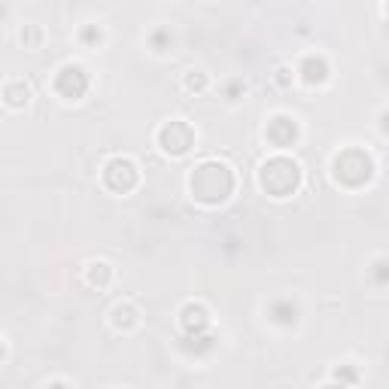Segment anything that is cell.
<instances>
[{
  "label": "cell",
  "instance_id": "5",
  "mask_svg": "<svg viewBox=\"0 0 389 389\" xmlns=\"http://www.w3.org/2000/svg\"><path fill=\"white\" fill-rule=\"evenodd\" d=\"M137 182H140V170H137V165L131 158L119 156V158H110L104 165V186L112 189L116 194L134 192Z\"/></svg>",
  "mask_w": 389,
  "mask_h": 389
},
{
  "label": "cell",
  "instance_id": "21",
  "mask_svg": "<svg viewBox=\"0 0 389 389\" xmlns=\"http://www.w3.org/2000/svg\"><path fill=\"white\" fill-rule=\"evenodd\" d=\"M292 79H295V70H289V67H280V70H277V83H280V86H289Z\"/></svg>",
  "mask_w": 389,
  "mask_h": 389
},
{
  "label": "cell",
  "instance_id": "24",
  "mask_svg": "<svg viewBox=\"0 0 389 389\" xmlns=\"http://www.w3.org/2000/svg\"><path fill=\"white\" fill-rule=\"evenodd\" d=\"M4 353H6V347H4V337H0V359H4Z\"/></svg>",
  "mask_w": 389,
  "mask_h": 389
},
{
  "label": "cell",
  "instance_id": "16",
  "mask_svg": "<svg viewBox=\"0 0 389 389\" xmlns=\"http://www.w3.org/2000/svg\"><path fill=\"white\" fill-rule=\"evenodd\" d=\"M182 88H186V91H204V88H207V74H201V70H189V74L182 76Z\"/></svg>",
  "mask_w": 389,
  "mask_h": 389
},
{
  "label": "cell",
  "instance_id": "6",
  "mask_svg": "<svg viewBox=\"0 0 389 389\" xmlns=\"http://www.w3.org/2000/svg\"><path fill=\"white\" fill-rule=\"evenodd\" d=\"M88 86H91V79L86 74V67H79V64H64L55 74V91L67 100H79L88 91Z\"/></svg>",
  "mask_w": 389,
  "mask_h": 389
},
{
  "label": "cell",
  "instance_id": "20",
  "mask_svg": "<svg viewBox=\"0 0 389 389\" xmlns=\"http://www.w3.org/2000/svg\"><path fill=\"white\" fill-rule=\"evenodd\" d=\"M335 377H337V381H341V383L347 386L350 381H356V371H353V368H337V371H335Z\"/></svg>",
  "mask_w": 389,
  "mask_h": 389
},
{
  "label": "cell",
  "instance_id": "3",
  "mask_svg": "<svg viewBox=\"0 0 389 389\" xmlns=\"http://www.w3.org/2000/svg\"><path fill=\"white\" fill-rule=\"evenodd\" d=\"M371 173H374V161L368 158V152L356 149V146L341 149V152L335 156V161H332V177H335V182H341V186H347V189L365 186V182L371 180Z\"/></svg>",
  "mask_w": 389,
  "mask_h": 389
},
{
  "label": "cell",
  "instance_id": "22",
  "mask_svg": "<svg viewBox=\"0 0 389 389\" xmlns=\"http://www.w3.org/2000/svg\"><path fill=\"white\" fill-rule=\"evenodd\" d=\"M46 389H70V386H67V383H64V381H55V383H49V386H46Z\"/></svg>",
  "mask_w": 389,
  "mask_h": 389
},
{
  "label": "cell",
  "instance_id": "7",
  "mask_svg": "<svg viewBox=\"0 0 389 389\" xmlns=\"http://www.w3.org/2000/svg\"><path fill=\"white\" fill-rule=\"evenodd\" d=\"M265 137H268L271 146L277 149H289L295 140H298V122H295L292 116H274L268 122V128H265Z\"/></svg>",
  "mask_w": 389,
  "mask_h": 389
},
{
  "label": "cell",
  "instance_id": "12",
  "mask_svg": "<svg viewBox=\"0 0 389 389\" xmlns=\"http://www.w3.org/2000/svg\"><path fill=\"white\" fill-rule=\"evenodd\" d=\"M213 347H216V337H213L210 332H204V335H186L180 341V350L182 353H189V356H194V359H201V356H207V353H213Z\"/></svg>",
  "mask_w": 389,
  "mask_h": 389
},
{
  "label": "cell",
  "instance_id": "11",
  "mask_svg": "<svg viewBox=\"0 0 389 389\" xmlns=\"http://www.w3.org/2000/svg\"><path fill=\"white\" fill-rule=\"evenodd\" d=\"M298 316H301L298 304L289 301V298H277V301H271V307H268V320L274 325H283V329H292V325L298 323Z\"/></svg>",
  "mask_w": 389,
  "mask_h": 389
},
{
  "label": "cell",
  "instance_id": "13",
  "mask_svg": "<svg viewBox=\"0 0 389 389\" xmlns=\"http://www.w3.org/2000/svg\"><path fill=\"white\" fill-rule=\"evenodd\" d=\"M116 277V271H112L110 262H88L86 265V283L88 286H98V289H107Z\"/></svg>",
  "mask_w": 389,
  "mask_h": 389
},
{
  "label": "cell",
  "instance_id": "19",
  "mask_svg": "<svg viewBox=\"0 0 389 389\" xmlns=\"http://www.w3.org/2000/svg\"><path fill=\"white\" fill-rule=\"evenodd\" d=\"M243 91H247V86H243V83H228V88H225V98H228V100H238Z\"/></svg>",
  "mask_w": 389,
  "mask_h": 389
},
{
  "label": "cell",
  "instance_id": "1",
  "mask_svg": "<svg viewBox=\"0 0 389 389\" xmlns=\"http://www.w3.org/2000/svg\"><path fill=\"white\" fill-rule=\"evenodd\" d=\"M234 186H238V180H234V170L225 161H201L189 177L192 198L201 204H210V207L228 201L234 194Z\"/></svg>",
  "mask_w": 389,
  "mask_h": 389
},
{
  "label": "cell",
  "instance_id": "2",
  "mask_svg": "<svg viewBox=\"0 0 389 389\" xmlns=\"http://www.w3.org/2000/svg\"><path fill=\"white\" fill-rule=\"evenodd\" d=\"M259 186L271 194V198H289L301 189V168L286 156H274L262 165L259 170Z\"/></svg>",
  "mask_w": 389,
  "mask_h": 389
},
{
  "label": "cell",
  "instance_id": "8",
  "mask_svg": "<svg viewBox=\"0 0 389 389\" xmlns=\"http://www.w3.org/2000/svg\"><path fill=\"white\" fill-rule=\"evenodd\" d=\"M180 325H182V332H186L189 337L192 335H204L210 329V310L204 307L201 301H189V304H182V310H180Z\"/></svg>",
  "mask_w": 389,
  "mask_h": 389
},
{
  "label": "cell",
  "instance_id": "9",
  "mask_svg": "<svg viewBox=\"0 0 389 389\" xmlns=\"http://www.w3.org/2000/svg\"><path fill=\"white\" fill-rule=\"evenodd\" d=\"M110 323H112V329H119V332L137 329V325H140V307L134 301H119L110 310Z\"/></svg>",
  "mask_w": 389,
  "mask_h": 389
},
{
  "label": "cell",
  "instance_id": "10",
  "mask_svg": "<svg viewBox=\"0 0 389 389\" xmlns=\"http://www.w3.org/2000/svg\"><path fill=\"white\" fill-rule=\"evenodd\" d=\"M298 76L307 86H323L325 79H329V61L323 55H307L298 64Z\"/></svg>",
  "mask_w": 389,
  "mask_h": 389
},
{
  "label": "cell",
  "instance_id": "4",
  "mask_svg": "<svg viewBox=\"0 0 389 389\" xmlns=\"http://www.w3.org/2000/svg\"><path fill=\"white\" fill-rule=\"evenodd\" d=\"M194 140H198L194 128L189 125V122H182V119L165 122V125L158 128V146L165 149L168 156H173V158H180V156H186V152H192Z\"/></svg>",
  "mask_w": 389,
  "mask_h": 389
},
{
  "label": "cell",
  "instance_id": "18",
  "mask_svg": "<svg viewBox=\"0 0 389 389\" xmlns=\"http://www.w3.org/2000/svg\"><path fill=\"white\" fill-rule=\"evenodd\" d=\"M79 37H83V43H88V46H98L100 40H104V30H100L98 25H86L83 30H79Z\"/></svg>",
  "mask_w": 389,
  "mask_h": 389
},
{
  "label": "cell",
  "instance_id": "15",
  "mask_svg": "<svg viewBox=\"0 0 389 389\" xmlns=\"http://www.w3.org/2000/svg\"><path fill=\"white\" fill-rule=\"evenodd\" d=\"M173 43V37H170V30L168 28H158V30H152V37H149V46L156 49V52H168Z\"/></svg>",
  "mask_w": 389,
  "mask_h": 389
},
{
  "label": "cell",
  "instance_id": "23",
  "mask_svg": "<svg viewBox=\"0 0 389 389\" xmlns=\"http://www.w3.org/2000/svg\"><path fill=\"white\" fill-rule=\"evenodd\" d=\"M323 389H350V386H344V383H325Z\"/></svg>",
  "mask_w": 389,
  "mask_h": 389
},
{
  "label": "cell",
  "instance_id": "14",
  "mask_svg": "<svg viewBox=\"0 0 389 389\" xmlns=\"http://www.w3.org/2000/svg\"><path fill=\"white\" fill-rule=\"evenodd\" d=\"M4 104L13 110H22L30 104V88L22 83V79H13V83L4 86Z\"/></svg>",
  "mask_w": 389,
  "mask_h": 389
},
{
  "label": "cell",
  "instance_id": "17",
  "mask_svg": "<svg viewBox=\"0 0 389 389\" xmlns=\"http://www.w3.org/2000/svg\"><path fill=\"white\" fill-rule=\"evenodd\" d=\"M18 40H22L25 46H37L40 40H43V30H40L37 25H25V28H22V34H18Z\"/></svg>",
  "mask_w": 389,
  "mask_h": 389
}]
</instances>
